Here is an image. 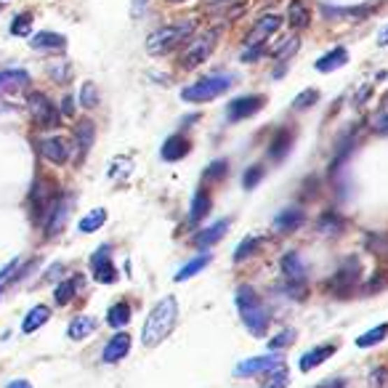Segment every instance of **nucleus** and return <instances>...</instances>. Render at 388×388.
Listing matches in <instances>:
<instances>
[{
	"label": "nucleus",
	"instance_id": "nucleus-1",
	"mask_svg": "<svg viewBox=\"0 0 388 388\" xmlns=\"http://www.w3.org/2000/svg\"><path fill=\"white\" fill-rule=\"evenodd\" d=\"M175 322H178V301L173 295H165L160 303L149 311L144 330H141V343L147 348L162 343L168 335L173 333Z\"/></svg>",
	"mask_w": 388,
	"mask_h": 388
},
{
	"label": "nucleus",
	"instance_id": "nucleus-2",
	"mask_svg": "<svg viewBox=\"0 0 388 388\" xmlns=\"http://www.w3.org/2000/svg\"><path fill=\"white\" fill-rule=\"evenodd\" d=\"M237 308H240V317L245 322V327L255 335V338H261V335L268 330V322H271V314H268L266 303L258 298L250 285H242L237 287Z\"/></svg>",
	"mask_w": 388,
	"mask_h": 388
},
{
	"label": "nucleus",
	"instance_id": "nucleus-3",
	"mask_svg": "<svg viewBox=\"0 0 388 388\" xmlns=\"http://www.w3.org/2000/svg\"><path fill=\"white\" fill-rule=\"evenodd\" d=\"M197 29V22L194 19H181L175 24H165L157 32H152L147 41V51L152 56H162V54H171L175 51L181 43H187Z\"/></svg>",
	"mask_w": 388,
	"mask_h": 388
},
{
	"label": "nucleus",
	"instance_id": "nucleus-4",
	"mask_svg": "<svg viewBox=\"0 0 388 388\" xmlns=\"http://www.w3.org/2000/svg\"><path fill=\"white\" fill-rule=\"evenodd\" d=\"M231 85H234V75H229V72H210V75L200 78L197 82L187 85L181 91V99L189 101V104H205V101H213L221 94H227Z\"/></svg>",
	"mask_w": 388,
	"mask_h": 388
},
{
	"label": "nucleus",
	"instance_id": "nucleus-5",
	"mask_svg": "<svg viewBox=\"0 0 388 388\" xmlns=\"http://www.w3.org/2000/svg\"><path fill=\"white\" fill-rule=\"evenodd\" d=\"M218 38H221V27H210L200 35H192L181 54V69H194L200 67L202 62H208V56L213 54L218 45Z\"/></svg>",
	"mask_w": 388,
	"mask_h": 388
},
{
	"label": "nucleus",
	"instance_id": "nucleus-6",
	"mask_svg": "<svg viewBox=\"0 0 388 388\" xmlns=\"http://www.w3.org/2000/svg\"><path fill=\"white\" fill-rule=\"evenodd\" d=\"M27 107L32 112V120L38 122L41 128H59V122H62V112L51 104V99L45 94H29L27 96Z\"/></svg>",
	"mask_w": 388,
	"mask_h": 388
},
{
	"label": "nucleus",
	"instance_id": "nucleus-7",
	"mask_svg": "<svg viewBox=\"0 0 388 388\" xmlns=\"http://www.w3.org/2000/svg\"><path fill=\"white\" fill-rule=\"evenodd\" d=\"M359 277H361V264H359V258L354 255V258L343 261V266L335 271L333 280L327 282V287H330L335 295H348L354 287H357Z\"/></svg>",
	"mask_w": 388,
	"mask_h": 388
},
{
	"label": "nucleus",
	"instance_id": "nucleus-8",
	"mask_svg": "<svg viewBox=\"0 0 388 388\" xmlns=\"http://www.w3.org/2000/svg\"><path fill=\"white\" fill-rule=\"evenodd\" d=\"M56 194L54 192V184L51 181H45L41 178L35 187H32V194H29V205H32V215L38 218V221H45V215L51 210V205L56 202Z\"/></svg>",
	"mask_w": 388,
	"mask_h": 388
},
{
	"label": "nucleus",
	"instance_id": "nucleus-9",
	"mask_svg": "<svg viewBox=\"0 0 388 388\" xmlns=\"http://www.w3.org/2000/svg\"><path fill=\"white\" fill-rule=\"evenodd\" d=\"M266 104V99L264 96H240V99H234V101H229L227 104V120L229 122H240V120H247V117H253L255 112H261V107Z\"/></svg>",
	"mask_w": 388,
	"mask_h": 388
},
{
	"label": "nucleus",
	"instance_id": "nucleus-10",
	"mask_svg": "<svg viewBox=\"0 0 388 388\" xmlns=\"http://www.w3.org/2000/svg\"><path fill=\"white\" fill-rule=\"evenodd\" d=\"M69 208H72V197L69 194H59L56 197V202L51 205V210H48V215H45V237H56L62 229H64V224H67L69 218Z\"/></svg>",
	"mask_w": 388,
	"mask_h": 388
},
{
	"label": "nucleus",
	"instance_id": "nucleus-11",
	"mask_svg": "<svg viewBox=\"0 0 388 388\" xmlns=\"http://www.w3.org/2000/svg\"><path fill=\"white\" fill-rule=\"evenodd\" d=\"M91 271H94V280L101 285H112L117 280V268L112 264V255H109V245H101L94 255H91Z\"/></svg>",
	"mask_w": 388,
	"mask_h": 388
},
{
	"label": "nucleus",
	"instance_id": "nucleus-12",
	"mask_svg": "<svg viewBox=\"0 0 388 388\" xmlns=\"http://www.w3.org/2000/svg\"><path fill=\"white\" fill-rule=\"evenodd\" d=\"M280 27H282V16H277V14L261 16V19L253 24V29L247 32V38H245V48H247V45H264L268 35H274Z\"/></svg>",
	"mask_w": 388,
	"mask_h": 388
},
{
	"label": "nucleus",
	"instance_id": "nucleus-13",
	"mask_svg": "<svg viewBox=\"0 0 388 388\" xmlns=\"http://www.w3.org/2000/svg\"><path fill=\"white\" fill-rule=\"evenodd\" d=\"M274 367H280V357L277 354H268V357H253V359H245L237 364L234 375L237 378H250L258 373H271Z\"/></svg>",
	"mask_w": 388,
	"mask_h": 388
},
{
	"label": "nucleus",
	"instance_id": "nucleus-14",
	"mask_svg": "<svg viewBox=\"0 0 388 388\" xmlns=\"http://www.w3.org/2000/svg\"><path fill=\"white\" fill-rule=\"evenodd\" d=\"M38 152L54 165H64L69 160V141L67 138H43L38 141Z\"/></svg>",
	"mask_w": 388,
	"mask_h": 388
},
{
	"label": "nucleus",
	"instance_id": "nucleus-15",
	"mask_svg": "<svg viewBox=\"0 0 388 388\" xmlns=\"http://www.w3.org/2000/svg\"><path fill=\"white\" fill-rule=\"evenodd\" d=\"M96 138V125L91 120H80L75 125V147H78V162L85 160V155L91 152Z\"/></svg>",
	"mask_w": 388,
	"mask_h": 388
},
{
	"label": "nucleus",
	"instance_id": "nucleus-16",
	"mask_svg": "<svg viewBox=\"0 0 388 388\" xmlns=\"http://www.w3.org/2000/svg\"><path fill=\"white\" fill-rule=\"evenodd\" d=\"M303 221H306L303 210L287 208V210H282V213L274 218V231H277V234H293V231H298V229L303 227Z\"/></svg>",
	"mask_w": 388,
	"mask_h": 388
},
{
	"label": "nucleus",
	"instance_id": "nucleus-17",
	"mask_svg": "<svg viewBox=\"0 0 388 388\" xmlns=\"http://www.w3.org/2000/svg\"><path fill=\"white\" fill-rule=\"evenodd\" d=\"M128 351H131V335L128 333H117L112 340H109L107 346H104V354H101V359L107 361V364H115V361H120L128 357Z\"/></svg>",
	"mask_w": 388,
	"mask_h": 388
},
{
	"label": "nucleus",
	"instance_id": "nucleus-18",
	"mask_svg": "<svg viewBox=\"0 0 388 388\" xmlns=\"http://www.w3.org/2000/svg\"><path fill=\"white\" fill-rule=\"evenodd\" d=\"M282 274L287 282H301L306 285V264L301 261L298 253H285L282 255Z\"/></svg>",
	"mask_w": 388,
	"mask_h": 388
},
{
	"label": "nucleus",
	"instance_id": "nucleus-19",
	"mask_svg": "<svg viewBox=\"0 0 388 388\" xmlns=\"http://www.w3.org/2000/svg\"><path fill=\"white\" fill-rule=\"evenodd\" d=\"M189 149H192V141H189L187 136H171V138L162 144V160H168V162L184 160L189 155Z\"/></svg>",
	"mask_w": 388,
	"mask_h": 388
},
{
	"label": "nucleus",
	"instance_id": "nucleus-20",
	"mask_svg": "<svg viewBox=\"0 0 388 388\" xmlns=\"http://www.w3.org/2000/svg\"><path fill=\"white\" fill-rule=\"evenodd\" d=\"M29 45L35 51H64L67 48V38L59 35V32H38V35H32Z\"/></svg>",
	"mask_w": 388,
	"mask_h": 388
},
{
	"label": "nucleus",
	"instance_id": "nucleus-21",
	"mask_svg": "<svg viewBox=\"0 0 388 388\" xmlns=\"http://www.w3.org/2000/svg\"><path fill=\"white\" fill-rule=\"evenodd\" d=\"M29 82L24 69H0V94H14Z\"/></svg>",
	"mask_w": 388,
	"mask_h": 388
},
{
	"label": "nucleus",
	"instance_id": "nucleus-22",
	"mask_svg": "<svg viewBox=\"0 0 388 388\" xmlns=\"http://www.w3.org/2000/svg\"><path fill=\"white\" fill-rule=\"evenodd\" d=\"M343 227H346V218L340 213H335V210H324V213L317 218V231H319V234L335 237V234L343 231Z\"/></svg>",
	"mask_w": 388,
	"mask_h": 388
},
{
	"label": "nucleus",
	"instance_id": "nucleus-23",
	"mask_svg": "<svg viewBox=\"0 0 388 388\" xmlns=\"http://www.w3.org/2000/svg\"><path fill=\"white\" fill-rule=\"evenodd\" d=\"M290 144H293V131H285V128L274 131L271 141H268V157H271V160H282V157L287 155Z\"/></svg>",
	"mask_w": 388,
	"mask_h": 388
},
{
	"label": "nucleus",
	"instance_id": "nucleus-24",
	"mask_svg": "<svg viewBox=\"0 0 388 388\" xmlns=\"http://www.w3.org/2000/svg\"><path fill=\"white\" fill-rule=\"evenodd\" d=\"M287 22H290V27H295V29L308 27L311 11H308L306 0H290V6H287Z\"/></svg>",
	"mask_w": 388,
	"mask_h": 388
},
{
	"label": "nucleus",
	"instance_id": "nucleus-25",
	"mask_svg": "<svg viewBox=\"0 0 388 388\" xmlns=\"http://www.w3.org/2000/svg\"><path fill=\"white\" fill-rule=\"evenodd\" d=\"M333 354H335V346H317V348H311V351H306V354L301 357V370H303V373H308V370L319 367L324 359H330Z\"/></svg>",
	"mask_w": 388,
	"mask_h": 388
},
{
	"label": "nucleus",
	"instance_id": "nucleus-26",
	"mask_svg": "<svg viewBox=\"0 0 388 388\" xmlns=\"http://www.w3.org/2000/svg\"><path fill=\"white\" fill-rule=\"evenodd\" d=\"M348 62V51L343 48V45H338V48H333L330 54H324L317 62V69L319 72H335V69H340L343 64Z\"/></svg>",
	"mask_w": 388,
	"mask_h": 388
},
{
	"label": "nucleus",
	"instance_id": "nucleus-27",
	"mask_svg": "<svg viewBox=\"0 0 388 388\" xmlns=\"http://www.w3.org/2000/svg\"><path fill=\"white\" fill-rule=\"evenodd\" d=\"M94 330H96V319L94 317H85V314H82V317H75V319H72L67 335L72 338V340H82V338H88Z\"/></svg>",
	"mask_w": 388,
	"mask_h": 388
},
{
	"label": "nucleus",
	"instance_id": "nucleus-28",
	"mask_svg": "<svg viewBox=\"0 0 388 388\" xmlns=\"http://www.w3.org/2000/svg\"><path fill=\"white\" fill-rule=\"evenodd\" d=\"M48 317H51V308L48 306L29 308V314L24 317V322H22V330H24V333H35L38 327H43V324L48 322Z\"/></svg>",
	"mask_w": 388,
	"mask_h": 388
},
{
	"label": "nucleus",
	"instance_id": "nucleus-29",
	"mask_svg": "<svg viewBox=\"0 0 388 388\" xmlns=\"http://www.w3.org/2000/svg\"><path fill=\"white\" fill-rule=\"evenodd\" d=\"M229 218H224V221H215L213 227H208L205 231H200L197 234V245H202V247H208V245H213V242H218L224 234H227V229H229Z\"/></svg>",
	"mask_w": 388,
	"mask_h": 388
},
{
	"label": "nucleus",
	"instance_id": "nucleus-30",
	"mask_svg": "<svg viewBox=\"0 0 388 388\" xmlns=\"http://www.w3.org/2000/svg\"><path fill=\"white\" fill-rule=\"evenodd\" d=\"M208 213H210V194H208L205 189H200V192L194 194V200H192L189 221H192V224H197V221H200V218H205Z\"/></svg>",
	"mask_w": 388,
	"mask_h": 388
},
{
	"label": "nucleus",
	"instance_id": "nucleus-31",
	"mask_svg": "<svg viewBox=\"0 0 388 388\" xmlns=\"http://www.w3.org/2000/svg\"><path fill=\"white\" fill-rule=\"evenodd\" d=\"M210 264V253H202L197 255V258H192L187 266L178 268V274H175V282H187L189 277H194V274H200L202 268Z\"/></svg>",
	"mask_w": 388,
	"mask_h": 388
},
{
	"label": "nucleus",
	"instance_id": "nucleus-32",
	"mask_svg": "<svg viewBox=\"0 0 388 388\" xmlns=\"http://www.w3.org/2000/svg\"><path fill=\"white\" fill-rule=\"evenodd\" d=\"M373 8L370 6H357V8H330V6H322V14L324 19H338V16H348V19H364Z\"/></svg>",
	"mask_w": 388,
	"mask_h": 388
},
{
	"label": "nucleus",
	"instance_id": "nucleus-33",
	"mask_svg": "<svg viewBox=\"0 0 388 388\" xmlns=\"http://www.w3.org/2000/svg\"><path fill=\"white\" fill-rule=\"evenodd\" d=\"M78 287H80V280H78V277L59 282V287H56V293H54V301L59 306H67L69 301L75 298V293H78Z\"/></svg>",
	"mask_w": 388,
	"mask_h": 388
},
{
	"label": "nucleus",
	"instance_id": "nucleus-34",
	"mask_svg": "<svg viewBox=\"0 0 388 388\" xmlns=\"http://www.w3.org/2000/svg\"><path fill=\"white\" fill-rule=\"evenodd\" d=\"M104 221H107V210H104V208H96V210H91V213L80 221V231L82 234H91V231L104 227Z\"/></svg>",
	"mask_w": 388,
	"mask_h": 388
},
{
	"label": "nucleus",
	"instance_id": "nucleus-35",
	"mask_svg": "<svg viewBox=\"0 0 388 388\" xmlns=\"http://www.w3.org/2000/svg\"><path fill=\"white\" fill-rule=\"evenodd\" d=\"M107 322L109 327H125L131 322V306L128 303H115V306L109 308Z\"/></svg>",
	"mask_w": 388,
	"mask_h": 388
},
{
	"label": "nucleus",
	"instance_id": "nucleus-36",
	"mask_svg": "<svg viewBox=\"0 0 388 388\" xmlns=\"http://www.w3.org/2000/svg\"><path fill=\"white\" fill-rule=\"evenodd\" d=\"M386 335H388V324H378V327H373V330H367L364 335H359V338H357V346H359V348L378 346V343H380Z\"/></svg>",
	"mask_w": 388,
	"mask_h": 388
},
{
	"label": "nucleus",
	"instance_id": "nucleus-37",
	"mask_svg": "<svg viewBox=\"0 0 388 388\" xmlns=\"http://www.w3.org/2000/svg\"><path fill=\"white\" fill-rule=\"evenodd\" d=\"M290 383V373H287V367H274L271 373L266 375V380H264V386L261 388H287Z\"/></svg>",
	"mask_w": 388,
	"mask_h": 388
},
{
	"label": "nucleus",
	"instance_id": "nucleus-38",
	"mask_svg": "<svg viewBox=\"0 0 388 388\" xmlns=\"http://www.w3.org/2000/svg\"><path fill=\"white\" fill-rule=\"evenodd\" d=\"M261 245H264L261 237H245V240L237 245V250H234V261L240 264V261H245V258H250V255H253Z\"/></svg>",
	"mask_w": 388,
	"mask_h": 388
},
{
	"label": "nucleus",
	"instance_id": "nucleus-39",
	"mask_svg": "<svg viewBox=\"0 0 388 388\" xmlns=\"http://www.w3.org/2000/svg\"><path fill=\"white\" fill-rule=\"evenodd\" d=\"M298 48H301V41H298V38L293 35V38H285V41H282L280 45L274 48V56H277V62H287V59H290V56H293Z\"/></svg>",
	"mask_w": 388,
	"mask_h": 388
},
{
	"label": "nucleus",
	"instance_id": "nucleus-40",
	"mask_svg": "<svg viewBox=\"0 0 388 388\" xmlns=\"http://www.w3.org/2000/svg\"><path fill=\"white\" fill-rule=\"evenodd\" d=\"M227 168H229L227 160H215V162H210V165L205 168L202 178H205V181H221V178L227 175Z\"/></svg>",
	"mask_w": 388,
	"mask_h": 388
},
{
	"label": "nucleus",
	"instance_id": "nucleus-41",
	"mask_svg": "<svg viewBox=\"0 0 388 388\" xmlns=\"http://www.w3.org/2000/svg\"><path fill=\"white\" fill-rule=\"evenodd\" d=\"M80 104L88 109H94L96 104H99V91H96L94 82H82L80 88Z\"/></svg>",
	"mask_w": 388,
	"mask_h": 388
},
{
	"label": "nucleus",
	"instance_id": "nucleus-42",
	"mask_svg": "<svg viewBox=\"0 0 388 388\" xmlns=\"http://www.w3.org/2000/svg\"><path fill=\"white\" fill-rule=\"evenodd\" d=\"M261 178H264V165H250V168L245 171V175H242V187H245V189H255Z\"/></svg>",
	"mask_w": 388,
	"mask_h": 388
},
{
	"label": "nucleus",
	"instance_id": "nucleus-43",
	"mask_svg": "<svg viewBox=\"0 0 388 388\" xmlns=\"http://www.w3.org/2000/svg\"><path fill=\"white\" fill-rule=\"evenodd\" d=\"M29 29H32V14H22L16 16L14 22H11V35H29Z\"/></svg>",
	"mask_w": 388,
	"mask_h": 388
},
{
	"label": "nucleus",
	"instance_id": "nucleus-44",
	"mask_svg": "<svg viewBox=\"0 0 388 388\" xmlns=\"http://www.w3.org/2000/svg\"><path fill=\"white\" fill-rule=\"evenodd\" d=\"M319 101V91H314V88H308L306 94H301L298 99L293 101V109H306V107H314Z\"/></svg>",
	"mask_w": 388,
	"mask_h": 388
},
{
	"label": "nucleus",
	"instance_id": "nucleus-45",
	"mask_svg": "<svg viewBox=\"0 0 388 388\" xmlns=\"http://www.w3.org/2000/svg\"><path fill=\"white\" fill-rule=\"evenodd\" d=\"M370 388H388V370L386 367H375L370 378H367Z\"/></svg>",
	"mask_w": 388,
	"mask_h": 388
},
{
	"label": "nucleus",
	"instance_id": "nucleus-46",
	"mask_svg": "<svg viewBox=\"0 0 388 388\" xmlns=\"http://www.w3.org/2000/svg\"><path fill=\"white\" fill-rule=\"evenodd\" d=\"M370 131H373V134H388V109L373 115V120H370Z\"/></svg>",
	"mask_w": 388,
	"mask_h": 388
},
{
	"label": "nucleus",
	"instance_id": "nucleus-47",
	"mask_svg": "<svg viewBox=\"0 0 388 388\" xmlns=\"http://www.w3.org/2000/svg\"><path fill=\"white\" fill-rule=\"evenodd\" d=\"M293 340H295V330H285V333H280L277 338L268 340V348H271V351H280L282 346H290Z\"/></svg>",
	"mask_w": 388,
	"mask_h": 388
},
{
	"label": "nucleus",
	"instance_id": "nucleus-48",
	"mask_svg": "<svg viewBox=\"0 0 388 388\" xmlns=\"http://www.w3.org/2000/svg\"><path fill=\"white\" fill-rule=\"evenodd\" d=\"M264 51H266L264 45H247V48L242 51V62H247V64H250V62H255V59L264 54Z\"/></svg>",
	"mask_w": 388,
	"mask_h": 388
},
{
	"label": "nucleus",
	"instance_id": "nucleus-49",
	"mask_svg": "<svg viewBox=\"0 0 388 388\" xmlns=\"http://www.w3.org/2000/svg\"><path fill=\"white\" fill-rule=\"evenodd\" d=\"M48 72H51V75H54L59 82H64L69 78V64H59V67H51Z\"/></svg>",
	"mask_w": 388,
	"mask_h": 388
},
{
	"label": "nucleus",
	"instance_id": "nucleus-50",
	"mask_svg": "<svg viewBox=\"0 0 388 388\" xmlns=\"http://www.w3.org/2000/svg\"><path fill=\"white\" fill-rule=\"evenodd\" d=\"M62 115H64V117H72V115H75V99H72V96H67V99L62 101Z\"/></svg>",
	"mask_w": 388,
	"mask_h": 388
},
{
	"label": "nucleus",
	"instance_id": "nucleus-51",
	"mask_svg": "<svg viewBox=\"0 0 388 388\" xmlns=\"http://www.w3.org/2000/svg\"><path fill=\"white\" fill-rule=\"evenodd\" d=\"M16 266H19V261H11V264H8L6 268H0V282L8 280V277H11V274L16 271Z\"/></svg>",
	"mask_w": 388,
	"mask_h": 388
},
{
	"label": "nucleus",
	"instance_id": "nucleus-52",
	"mask_svg": "<svg viewBox=\"0 0 388 388\" xmlns=\"http://www.w3.org/2000/svg\"><path fill=\"white\" fill-rule=\"evenodd\" d=\"M317 388H346V380H343V378H333V380H327V383H319Z\"/></svg>",
	"mask_w": 388,
	"mask_h": 388
},
{
	"label": "nucleus",
	"instance_id": "nucleus-53",
	"mask_svg": "<svg viewBox=\"0 0 388 388\" xmlns=\"http://www.w3.org/2000/svg\"><path fill=\"white\" fill-rule=\"evenodd\" d=\"M378 45H388V24L378 32Z\"/></svg>",
	"mask_w": 388,
	"mask_h": 388
},
{
	"label": "nucleus",
	"instance_id": "nucleus-54",
	"mask_svg": "<svg viewBox=\"0 0 388 388\" xmlns=\"http://www.w3.org/2000/svg\"><path fill=\"white\" fill-rule=\"evenodd\" d=\"M370 94H373V88H370V85H364V88L359 91V96H357V104H361V101H364V99H367Z\"/></svg>",
	"mask_w": 388,
	"mask_h": 388
},
{
	"label": "nucleus",
	"instance_id": "nucleus-55",
	"mask_svg": "<svg viewBox=\"0 0 388 388\" xmlns=\"http://www.w3.org/2000/svg\"><path fill=\"white\" fill-rule=\"evenodd\" d=\"M147 3L149 0H134V14H141V11L147 8Z\"/></svg>",
	"mask_w": 388,
	"mask_h": 388
},
{
	"label": "nucleus",
	"instance_id": "nucleus-56",
	"mask_svg": "<svg viewBox=\"0 0 388 388\" xmlns=\"http://www.w3.org/2000/svg\"><path fill=\"white\" fill-rule=\"evenodd\" d=\"M6 388H32V386H29L27 380H11V383H8Z\"/></svg>",
	"mask_w": 388,
	"mask_h": 388
},
{
	"label": "nucleus",
	"instance_id": "nucleus-57",
	"mask_svg": "<svg viewBox=\"0 0 388 388\" xmlns=\"http://www.w3.org/2000/svg\"><path fill=\"white\" fill-rule=\"evenodd\" d=\"M208 6H224V3H229V0H205Z\"/></svg>",
	"mask_w": 388,
	"mask_h": 388
},
{
	"label": "nucleus",
	"instance_id": "nucleus-58",
	"mask_svg": "<svg viewBox=\"0 0 388 388\" xmlns=\"http://www.w3.org/2000/svg\"><path fill=\"white\" fill-rule=\"evenodd\" d=\"M168 3H187V0H168Z\"/></svg>",
	"mask_w": 388,
	"mask_h": 388
},
{
	"label": "nucleus",
	"instance_id": "nucleus-59",
	"mask_svg": "<svg viewBox=\"0 0 388 388\" xmlns=\"http://www.w3.org/2000/svg\"><path fill=\"white\" fill-rule=\"evenodd\" d=\"M386 104H388V96H386Z\"/></svg>",
	"mask_w": 388,
	"mask_h": 388
}]
</instances>
